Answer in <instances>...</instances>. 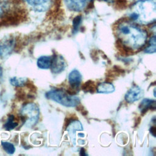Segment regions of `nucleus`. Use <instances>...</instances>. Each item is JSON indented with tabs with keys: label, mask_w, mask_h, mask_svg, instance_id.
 <instances>
[{
	"label": "nucleus",
	"mask_w": 156,
	"mask_h": 156,
	"mask_svg": "<svg viewBox=\"0 0 156 156\" xmlns=\"http://www.w3.org/2000/svg\"><path fill=\"white\" fill-rule=\"evenodd\" d=\"M115 30L118 41L129 51L140 50L146 43L147 31L130 20H121L116 25Z\"/></svg>",
	"instance_id": "f257e3e1"
},
{
	"label": "nucleus",
	"mask_w": 156,
	"mask_h": 156,
	"mask_svg": "<svg viewBox=\"0 0 156 156\" xmlns=\"http://www.w3.org/2000/svg\"><path fill=\"white\" fill-rule=\"evenodd\" d=\"M155 16V0H136L129 12L130 20L141 24L154 23Z\"/></svg>",
	"instance_id": "f03ea898"
},
{
	"label": "nucleus",
	"mask_w": 156,
	"mask_h": 156,
	"mask_svg": "<svg viewBox=\"0 0 156 156\" xmlns=\"http://www.w3.org/2000/svg\"><path fill=\"white\" fill-rule=\"evenodd\" d=\"M45 96L48 99L67 107H76L80 103L78 96L68 94L61 89H52L48 91Z\"/></svg>",
	"instance_id": "7ed1b4c3"
},
{
	"label": "nucleus",
	"mask_w": 156,
	"mask_h": 156,
	"mask_svg": "<svg viewBox=\"0 0 156 156\" xmlns=\"http://www.w3.org/2000/svg\"><path fill=\"white\" fill-rule=\"evenodd\" d=\"M20 114L24 125L27 127H32L38 121L40 110L35 104L30 102L23 106L20 111Z\"/></svg>",
	"instance_id": "20e7f679"
},
{
	"label": "nucleus",
	"mask_w": 156,
	"mask_h": 156,
	"mask_svg": "<svg viewBox=\"0 0 156 156\" xmlns=\"http://www.w3.org/2000/svg\"><path fill=\"white\" fill-rule=\"evenodd\" d=\"M66 9L73 12H81L86 10L93 0H63Z\"/></svg>",
	"instance_id": "39448f33"
},
{
	"label": "nucleus",
	"mask_w": 156,
	"mask_h": 156,
	"mask_svg": "<svg viewBox=\"0 0 156 156\" xmlns=\"http://www.w3.org/2000/svg\"><path fill=\"white\" fill-rule=\"evenodd\" d=\"M15 46V40L12 37H5L0 40V57L5 58L10 55Z\"/></svg>",
	"instance_id": "423d86ee"
},
{
	"label": "nucleus",
	"mask_w": 156,
	"mask_h": 156,
	"mask_svg": "<svg viewBox=\"0 0 156 156\" xmlns=\"http://www.w3.org/2000/svg\"><path fill=\"white\" fill-rule=\"evenodd\" d=\"M27 5L35 12H45L54 3V0H25Z\"/></svg>",
	"instance_id": "0eeeda50"
},
{
	"label": "nucleus",
	"mask_w": 156,
	"mask_h": 156,
	"mask_svg": "<svg viewBox=\"0 0 156 156\" xmlns=\"http://www.w3.org/2000/svg\"><path fill=\"white\" fill-rule=\"evenodd\" d=\"M144 95L143 90L137 85L132 87L125 95V100L129 103H133L140 99Z\"/></svg>",
	"instance_id": "6e6552de"
},
{
	"label": "nucleus",
	"mask_w": 156,
	"mask_h": 156,
	"mask_svg": "<svg viewBox=\"0 0 156 156\" xmlns=\"http://www.w3.org/2000/svg\"><path fill=\"white\" fill-rule=\"evenodd\" d=\"M66 66V62L63 57L59 55H55L53 58H52V63L50 68L53 73L58 74L65 70Z\"/></svg>",
	"instance_id": "1a4fd4ad"
},
{
	"label": "nucleus",
	"mask_w": 156,
	"mask_h": 156,
	"mask_svg": "<svg viewBox=\"0 0 156 156\" xmlns=\"http://www.w3.org/2000/svg\"><path fill=\"white\" fill-rule=\"evenodd\" d=\"M68 81L73 88H78L82 82V75L77 69H73L68 75Z\"/></svg>",
	"instance_id": "9d476101"
},
{
	"label": "nucleus",
	"mask_w": 156,
	"mask_h": 156,
	"mask_svg": "<svg viewBox=\"0 0 156 156\" xmlns=\"http://www.w3.org/2000/svg\"><path fill=\"white\" fill-rule=\"evenodd\" d=\"M52 58L50 56L43 55L37 59V66L42 69H48L51 68Z\"/></svg>",
	"instance_id": "9b49d317"
},
{
	"label": "nucleus",
	"mask_w": 156,
	"mask_h": 156,
	"mask_svg": "<svg viewBox=\"0 0 156 156\" xmlns=\"http://www.w3.org/2000/svg\"><path fill=\"white\" fill-rule=\"evenodd\" d=\"M115 88L112 83L102 82L98 85L97 92L99 93H112L115 91Z\"/></svg>",
	"instance_id": "f8f14e48"
},
{
	"label": "nucleus",
	"mask_w": 156,
	"mask_h": 156,
	"mask_svg": "<svg viewBox=\"0 0 156 156\" xmlns=\"http://www.w3.org/2000/svg\"><path fill=\"white\" fill-rule=\"evenodd\" d=\"M139 108L142 113H144L148 108H155V101L154 100L149 99H144L140 106Z\"/></svg>",
	"instance_id": "ddd939ff"
},
{
	"label": "nucleus",
	"mask_w": 156,
	"mask_h": 156,
	"mask_svg": "<svg viewBox=\"0 0 156 156\" xmlns=\"http://www.w3.org/2000/svg\"><path fill=\"white\" fill-rule=\"evenodd\" d=\"M27 82V79L26 77H13L10 78V83L12 85L16 87H23Z\"/></svg>",
	"instance_id": "4468645a"
},
{
	"label": "nucleus",
	"mask_w": 156,
	"mask_h": 156,
	"mask_svg": "<svg viewBox=\"0 0 156 156\" xmlns=\"http://www.w3.org/2000/svg\"><path fill=\"white\" fill-rule=\"evenodd\" d=\"M18 122L15 121V117L13 115H10L8 118L7 121L4 125V127L6 130H11L13 129H15L17 126H18Z\"/></svg>",
	"instance_id": "2eb2a0df"
},
{
	"label": "nucleus",
	"mask_w": 156,
	"mask_h": 156,
	"mask_svg": "<svg viewBox=\"0 0 156 156\" xmlns=\"http://www.w3.org/2000/svg\"><path fill=\"white\" fill-rule=\"evenodd\" d=\"M9 0H0V18H2L10 9Z\"/></svg>",
	"instance_id": "dca6fc26"
},
{
	"label": "nucleus",
	"mask_w": 156,
	"mask_h": 156,
	"mask_svg": "<svg viewBox=\"0 0 156 156\" xmlns=\"http://www.w3.org/2000/svg\"><path fill=\"white\" fill-rule=\"evenodd\" d=\"M155 44V36L154 35L149 39L148 46L144 49V52L147 54L155 53L156 51Z\"/></svg>",
	"instance_id": "f3484780"
},
{
	"label": "nucleus",
	"mask_w": 156,
	"mask_h": 156,
	"mask_svg": "<svg viewBox=\"0 0 156 156\" xmlns=\"http://www.w3.org/2000/svg\"><path fill=\"white\" fill-rule=\"evenodd\" d=\"M2 146L4 150L9 154H13L15 151V147L14 145L8 141H2Z\"/></svg>",
	"instance_id": "a211bd4d"
},
{
	"label": "nucleus",
	"mask_w": 156,
	"mask_h": 156,
	"mask_svg": "<svg viewBox=\"0 0 156 156\" xmlns=\"http://www.w3.org/2000/svg\"><path fill=\"white\" fill-rule=\"evenodd\" d=\"M82 22V16L79 15L76 16L73 21V32L76 33L79 30V26Z\"/></svg>",
	"instance_id": "6ab92c4d"
},
{
	"label": "nucleus",
	"mask_w": 156,
	"mask_h": 156,
	"mask_svg": "<svg viewBox=\"0 0 156 156\" xmlns=\"http://www.w3.org/2000/svg\"><path fill=\"white\" fill-rule=\"evenodd\" d=\"M2 76H3V69L0 66V82L2 78Z\"/></svg>",
	"instance_id": "aec40b11"
},
{
	"label": "nucleus",
	"mask_w": 156,
	"mask_h": 156,
	"mask_svg": "<svg viewBox=\"0 0 156 156\" xmlns=\"http://www.w3.org/2000/svg\"><path fill=\"white\" fill-rule=\"evenodd\" d=\"M150 130L151 131V133L152 134V135H153L154 136H155V127H151V129H150Z\"/></svg>",
	"instance_id": "412c9836"
},
{
	"label": "nucleus",
	"mask_w": 156,
	"mask_h": 156,
	"mask_svg": "<svg viewBox=\"0 0 156 156\" xmlns=\"http://www.w3.org/2000/svg\"><path fill=\"white\" fill-rule=\"evenodd\" d=\"M80 155H86L85 154V151H84V149H81V151H80Z\"/></svg>",
	"instance_id": "4be33fe9"
},
{
	"label": "nucleus",
	"mask_w": 156,
	"mask_h": 156,
	"mask_svg": "<svg viewBox=\"0 0 156 156\" xmlns=\"http://www.w3.org/2000/svg\"></svg>",
	"instance_id": "5701e85b"
}]
</instances>
